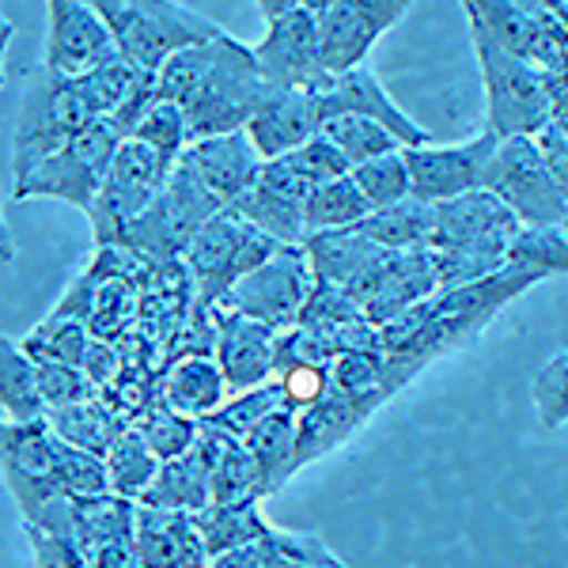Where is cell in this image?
Segmentation results:
<instances>
[{"instance_id":"obj_1","label":"cell","mask_w":568,"mask_h":568,"mask_svg":"<svg viewBox=\"0 0 568 568\" xmlns=\"http://www.w3.org/2000/svg\"><path fill=\"white\" fill-rule=\"evenodd\" d=\"M546 281V273L524 270V265H508V270L493 273L485 281L459 284V288H439L425 304L409 307L394 323L379 329V342L390 356H402L425 372L436 356H447L455 349H466L485 334V326L500 315L511 300H519L527 288Z\"/></svg>"},{"instance_id":"obj_2","label":"cell","mask_w":568,"mask_h":568,"mask_svg":"<svg viewBox=\"0 0 568 568\" xmlns=\"http://www.w3.org/2000/svg\"><path fill=\"white\" fill-rule=\"evenodd\" d=\"M524 232L500 197L489 190L452 197L433 205V232L428 251L439 270V288H459V284L485 281L511 265V243Z\"/></svg>"},{"instance_id":"obj_3","label":"cell","mask_w":568,"mask_h":568,"mask_svg":"<svg viewBox=\"0 0 568 568\" xmlns=\"http://www.w3.org/2000/svg\"><path fill=\"white\" fill-rule=\"evenodd\" d=\"M273 91L277 88L265 80L258 58H254V45H243L240 39H232L224 31L220 39H213L201 84L182 103L190 141L246 130L254 122V114L270 103Z\"/></svg>"},{"instance_id":"obj_4","label":"cell","mask_w":568,"mask_h":568,"mask_svg":"<svg viewBox=\"0 0 568 568\" xmlns=\"http://www.w3.org/2000/svg\"><path fill=\"white\" fill-rule=\"evenodd\" d=\"M114 50L136 69L160 72L179 50L220 39L224 27L182 0H95Z\"/></svg>"},{"instance_id":"obj_5","label":"cell","mask_w":568,"mask_h":568,"mask_svg":"<svg viewBox=\"0 0 568 568\" xmlns=\"http://www.w3.org/2000/svg\"><path fill=\"white\" fill-rule=\"evenodd\" d=\"M470 45L481 69L485 84V130L508 136H538L554 114V95H549V77L535 61L504 50L489 34L470 27Z\"/></svg>"},{"instance_id":"obj_6","label":"cell","mask_w":568,"mask_h":568,"mask_svg":"<svg viewBox=\"0 0 568 568\" xmlns=\"http://www.w3.org/2000/svg\"><path fill=\"white\" fill-rule=\"evenodd\" d=\"M125 144V130L114 118H95L88 130H80L61 152L34 163L23 179L12 182V201L27 197H53L77 205L80 213H91L99 201V190L106 182V171L114 163L118 149Z\"/></svg>"},{"instance_id":"obj_7","label":"cell","mask_w":568,"mask_h":568,"mask_svg":"<svg viewBox=\"0 0 568 568\" xmlns=\"http://www.w3.org/2000/svg\"><path fill=\"white\" fill-rule=\"evenodd\" d=\"M84 88L69 72L42 69L39 77L27 84L20 99V114H16V149H12V175L23 179L34 163L45 155L61 152L80 130L95 122Z\"/></svg>"},{"instance_id":"obj_8","label":"cell","mask_w":568,"mask_h":568,"mask_svg":"<svg viewBox=\"0 0 568 568\" xmlns=\"http://www.w3.org/2000/svg\"><path fill=\"white\" fill-rule=\"evenodd\" d=\"M277 251H281V243L258 232L254 224H246L240 213H232V209L216 213L209 224H201L194 243L182 254V262H186V270H190V281H194V304L205 311H216L246 273H254Z\"/></svg>"},{"instance_id":"obj_9","label":"cell","mask_w":568,"mask_h":568,"mask_svg":"<svg viewBox=\"0 0 568 568\" xmlns=\"http://www.w3.org/2000/svg\"><path fill=\"white\" fill-rule=\"evenodd\" d=\"M481 190L500 197L524 227H535V232L568 227V201L538 136H508V141H500L489 168H485Z\"/></svg>"},{"instance_id":"obj_10","label":"cell","mask_w":568,"mask_h":568,"mask_svg":"<svg viewBox=\"0 0 568 568\" xmlns=\"http://www.w3.org/2000/svg\"><path fill=\"white\" fill-rule=\"evenodd\" d=\"M470 27L504 50L535 61L549 77H568V27L546 0H459Z\"/></svg>"},{"instance_id":"obj_11","label":"cell","mask_w":568,"mask_h":568,"mask_svg":"<svg viewBox=\"0 0 568 568\" xmlns=\"http://www.w3.org/2000/svg\"><path fill=\"white\" fill-rule=\"evenodd\" d=\"M171 171L175 168L160 152L149 149L144 141H136V136H125V144L118 149L114 163L106 171L99 201L88 213L95 246H122L133 220L163 194Z\"/></svg>"},{"instance_id":"obj_12","label":"cell","mask_w":568,"mask_h":568,"mask_svg":"<svg viewBox=\"0 0 568 568\" xmlns=\"http://www.w3.org/2000/svg\"><path fill=\"white\" fill-rule=\"evenodd\" d=\"M315 284L318 277L311 270L304 246H281L270 262H262L254 273H246L227 292V300L220 307L240 311L246 318H258V323L284 334V329L300 326V315H304Z\"/></svg>"},{"instance_id":"obj_13","label":"cell","mask_w":568,"mask_h":568,"mask_svg":"<svg viewBox=\"0 0 568 568\" xmlns=\"http://www.w3.org/2000/svg\"><path fill=\"white\" fill-rule=\"evenodd\" d=\"M254 58L277 91H318L323 95L334 84V77L323 65V50H318V20L307 8H292L265 23Z\"/></svg>"},{"instance_id":"obj_14","label":"cell","mask_w":568,"mask_h":568,"mask_svg":"<svg viewBox=\"0 0 568 568\" xmlns=\"http://www.w3.org/2000/svg\"><path fill=\"white\" fill-rule=\"evenodd\" d=\"M500 136L481 130L470 141L455 144H417L406 149L409 163V182H414V197L439 205V201H452L463 194L485 186V168H489L493 152H497Z\"/></svg>"},{"instance_id":"obj_15","label":"cell","mask_w":568,"mask_h":568,"mask_svg":"<svg viewBox=\"0 0 568 568\" xmlns=\"http://www.w3.org/2000/svg\"><path fill=\"white\" fill-rule=\"evenodd\" d=\"M45 69L80 72L103 65L114 50L95 0H45Z\"/></svg>"},{"instance_id":"obj_16","label":"cell","mask_w":568,"mask_h":568,"mask_svg":"<svg viewBox=\"0 0 568 568\" xmlns=\"http://www.w3.org/2000/svg\"><path fill=\"white\" fill-rule=\"evenodd\" d=\"M277 329L240 311L216 307V349L213 356L224 368L232 394L265 387L277 379Z\"/></svg>"},{"instance_id":"obj_17","label":"cell","mask_w":568,"mask_h":568,"mask_svg":"<svg viewBox=\"0 0 568 568\" xmlns=\"http://www.w3.org/2000/svg\"><path fill=\"white\" fill-rule=\"evenodd\" d=\"M304 251L315 277L323 284H334V288H345L361 307L372 296L375 281H379L383 265L390 258V251H383L379 243L368 240L364 232H356V227L307 235Z\"/></svg>"},{"instance_id":"obj_18","label":"cell","mask_w":568,"mask_h":568,"mask_svg":"<svg viewBox=\"0 0 568 568\" xmlns=\"http://www.w3.org/2000/svg\"><path fill=\"white\" fill-rule=\"evenodd\" d=\"M190 171L197 175L201 186L216 197L220 209H232L254 182L262 179V155L254 149V141L240 133H224V136H205V141H194L182 155Z\"/></svg>"},{"instance_id":"obj_19","label":"cell","mask_w":568,"mask_h":568,"mask_svg":"<svg viewBox=\"0 0 568 568\" xmlns=\"http://www.w3.org/2000/svg\"><path fill=\"white\" fill-rule=\"evenodd\" d=\"M417 368L406 364L402 356H390L383 345L375 349H349L329 364V387L353 402L361 414H375L383 402H390L409 379H417Z\"/></svg>"},{"instance_id":"obj_20","label":"cell","mask_w":568,"mask_h":568,"mask_svg":"<svg viewBox=\"0 0 568 568\" xmlns=\"http://www.w3.org/2000/svg\"><path fill=\"white\" fill-rule=\"evenodd\" d=\"M323 114H364V118H375L379 125H387V130L398 136L406 149H417V144H433V136H428L414 118L406 114L398 103L390 99V91L383 88V80L375 77L368 65H356L349 72H342V77H334V84L329 91H323Z\"/></svg>"},{"instance_id":"obj_21","label":"cell","mask_w":568,"mask_h":568,"mask_svg":"<svg viewBox=\"0 0 568 568\" xmlns=\"http://www.w3.org/2000/svg\"><path fill=\"white\" fill-rule=\"evenodd\" d=\"M436 292H439V270L428 246H420V251H390L372 296L364 300V315H368V323L375 329H383L398 315H406L409 307L436 296Z\"/></svg>"},{"instance_id":"obj_22","label":"cell","mask_w":568,"mask_h":568,"mask_svg":"<svg viewBox=\"0 0 568 568\" xmlns=\"http://www.w3.org/2000/svg\"><path fill=\"white\" fill-rule=\"evenodd\" d=\"M136 554L144 568H209L205 538H201L197 516L190 511H163L136 504Z\"/></svg>"},{"instance_id":"obj_23","label":"cell","mask_w":568,"mask_h":568,"mask_svg":"<svg viewBox=\"0 0 568 568\" xmlns=\"http://www.w3.org/2000/svg\"><path fill=\"white\" fill-rule=\"evenodd\" d=\"M323 122L326 114L318 91H273L270 103L246 125V136L254 141L262 160H277L323 133Z\"/></svg>"},{"instance_id":"obj_24","label":"cell","mask_w":568,"mask_h":568,"mask_svg":"<svg viewBox=\"0 0 568 568\" xmlns=\"http://www.w3.org/2000/svg\"><path fill=\"white\" fill-rule=\"evenodd\" d=\"M160 398L168 402L171 409H179V414L205 420L232 398V387H227L224 368H220V361L213 353H186L168 364Z\"/></svg>"},{"instance_id":"obj_25","label":"cell","mask_w":568,"mask_h":568,"mask_svg":"<svg viewBox=\"0 0 568 568\" xmlns=\"http://www.w3.org/2000/svg\"><path fill=\"white\" fill-rule=\"evenodd\" d=\"M136 538V500L99 493V497H69V542L91 557L110 542Z\"/></svg>"},{"instance_id":"obj_26","label":"cell","mask_w":568,"mask_h":568,"mask_svg":"<svg viewBox=\"0 0 568 568\" xmlns=\"http://www.w3.org/2000/svg\"><path fill=\"white\" fill-rule=\"evenodd\" d=\"M368 420H372L368 414H361L345 394H337L334 387H329V394L323 402H315V406L304 409V414H296L300 466L323 459V455H329L334 447H342L345 439L361 433Z\"/></svg>"},{"instance_id":"obj_27","label":"cell","mask_w":568,"mask_h":568,"mask_svg":"<svg viewBox=\"0 0 568 568\" xmlns=\"http://www.w3.org/2000/svg\"><path fill=\"white\" fill-rule=\"evenodd\" d=\"M45 420H50V428L65 439V444L80 447V452H91V455H103V459H106L110 444H114L125 428H133V417H125L122 409L106 398V390L88 402H77V406L53 409Z\"/></svg>"},{"instance_id":"obj_28","label":"cell","mask_w":568,"mask_h":568,"mask_svg":"<svg viewBox=\"0 0 568 568\" xmlns=\"http://www.w3.org/2000/svg\"><path fill=\"white\" fill-rule=\"evenodd\" d=\"M318 20V50H323V65L329 77H342L356 65H368L372 45L379 42V31L356 12L353 0L329 8V12L315 16Z\"/></svg>"},{"instance_id":"obj_29","label":"cell","mask_w":568,"mask_h":568,"mask_svg":"<svg viewBox=\"0 0 568 568\" xmlns=\"http://www.w3.org/2000/svg\"><path fill=\"white\" fill-rule=\"evenodd\" d=\"M296 409H277L265 417L251 436H246V452L254 455V466L262 474V497H273L288 485L292 474L300 470V447H296Z\"/></svg>"},{"instance_id":"obj_30","label":"cell","mask_w":568,"mask_h":568,"mask_svg":"<svg viewBox=\"0 0 568 568\" xmlns=\"http://www.w3.org/2000/svg\"><path fill=\"white\" fill-rule=\"evenodd\" d=\"M136 504L144 508H163V511H190V516H201V511L213 504V485H209V463L205 455L190 452L182 459H171L160 466L155 481L149 485Z\"/></svg>"},{"instance_id":"obj_31","label":"cell","mask_w":568,"mask_h":568,"mask_svg":"<svg viewBox=\"0 0 568 568\" xmlns=\"http://www.w3.org/2000/svg\"><path fill=\"white\" fill-rule=\"evenodd\" d=\"M0 406L8 420H42L50 417L39 387V361L20 342H0Z\"/></svg>"},{"instance_id":"obj_32","label":"cell","mask_w":568,"mask_h":568,"mask_svg":"<svg viewBox=\"0 0 568 568\" xmlns=\"http://www.w3.org/2000/svg\"><path fill=\"white\" fill-rule=\"evenodd\" d=\"M356 232L375 240L383 251H420L428 246V232H433V205L420 197H406L398 205L368 213L356 224Z\"/></svg>"},{"instance_id":"obj_33","label":"cell","mask_w":568,"mask_h":568,"mask_svg":"<svg viewBox=\"0 0 568 568\" xmlns=\"http://www.w3.org/2000/svg\"><path fill=\"white\" fill-rule=\"evenodd\" d=\"M232 213H240L246 224H254L258 232H265L270 240H277L281 246H304V240H307L304 205L281 197L277 190L262 186V182H254V186L235 201Z\"/></svg>"},{"instance_id":"obj_34","label":"cell","mask_w":568,"mask_h":568,"mask_svg":"<svg viewBox=\"0 0 568 568\" xmlns=\"http://www.w3.org/2000/svg\"><path fill=\"white\" fill-rule=\"evenodd\" d=\"M201 538L209 554H227V549L251 546L270 530L273 524L262 516V500H235V504H209L197 516Z\"/></svg>"},{"instance_id":"obj_35","label":"cell","mask_w":568,"mask_h":568,"mask_svg":"<svg viewBox=\"0 0 568 568\" xmlns=\"http://www.w3.org/2000/svg\"><path fill=\"white\" fill-rule=\"evenodd\" d=\"M160 455L149 447V439L141 436V428H125L122 436L110 444L106 452V470H110V493L125 500H141L149 493V485L160 474Z\"/></svg>"},{"instance_id":"obj_36","label":"cell","mask_w":568,"mask_h":568,"mask_svg":"<svg viewBox=\"0 0 568 568\" xmlns=\"http://www.w3.org/2000/svg\"><path fill=\"white\" fill-rule=\"evenodd\" d=\"M372 213L368 197L361 194L356 186L353 171L342 179H329L323 186L311 194V201L304 205V224H307V235H318V232H345V227H356L364 216Z\"/></svg>"},{"instance_id":"obj_37","label":"cell","mask_w":568,"mask_h":568,"mask_svg":"<svg viewBox=\"0 0 568 568\" xmlns=\"http://www.w3.org/2000/svg\"><path fill=\"white\" fill-rule=\"evenodd\" d=\"M152 72L136 69L130 58H122V53H110L103 65L80 72V88H84L91 110H95L99 118H114L118 110H122L130 99L141 91V84L149 80Z\"/></svg>"},{"instance_id":"obj_38","label":"cell","mask_w":568,"mask_h":568,"mask_svg":"<svg viewBox=\"0 0 568 568\" xmlns=\"http://www.w3.org/2000/svg\"><path fill=\"white\" fill-rule=\"evenodd\" d=\"M323 136L337 144V152L349 160V168H361L368 160H379L387 152H402L406 144L394 136L387 125L364 114H329L323 122Z\"/></svg>"},{"instance_id":"obj_39","label":"cell","mask_w":568,"mask_h":568,"mask_svg":"<svg viewBox=\"0 0 568 568\" xmlns=\"http://www.w3.org/2000/svg\"><path fill=\"white\" fill-rule=\"evenodd\" d=\"M91 342H95V337H91L88 323H80V318H50V315H45L27 337H20V345L34 361L77 364V368H84Z\"/></svg>"},{"instance_id":"obj_40","label":"cell","mask_w":568,"mask_h":568,"mask_svg":"<svg viewBox=\"0 0 568 568\" xmlns=\"http://www.w3.org/2000/svg\"><path fill=\"white\" fill-rule=\"evenodd\" d=\"M277 409H284V390H281V383L273 379V383H265V387L232 394L213 417H205V425H213L220 433H227L246 444V436H251L265 417L277 414Z\"/></svg>"},{"instance_id":"obj_41","label":"cell","mask_w":568,"mask_h":568,"mask_svg":"<svg viewBox=\"0 0 568 568\" xmlns=\"http://www.w3.org/2000/svg\"><path fill=\"white\" fill-rule=\"evenodd\" d=\"M141 436L149 439V447L160 455V463H171V459H182L197 447V436H201V420L179 414L171 409L168 402H152V409L136 420Z\"/></svg>"},{"instance_id":"obj_42","label":"cell","mask_w":568,"mask_h":568,"mask_svg":"<svg viewBox=\"0 0 568 568\" xmlns=\"http://www.w3.org/2000/svg\"><path fill=\"white\" fill-rule=\"evenodd\" d=\"M353 179H356V186H361V194L368 197L372 213H375V209H387V205H398V201L414 197L406 149L361 163V168H353Z\"/></svg>"},{"instance_id":"obj_43","label":"cell","mask_w":568,"mask_h":568,"mask_svg":"<svg viewBox=\"0 0 568 568\" xmlns=\"http://www.w3.org/2000/svg\"><path fill=\"white\" fill-rule=\"evenodd\" d=\"M136 141H144L149 149H155L163 155V160L171 163V168H179V160L186 155V149L194 141H190V125H186V114H182L179 103H168V99H160L149 114H144V122L136 125L130 133Z\"/></svg>"},{"instance_id":"obj_44","label":"cell","mask_w":568,"mask_h":568,"mask_svg":"<svg viewBox=\"0 0 568 568\" xmlns=\"http://www.w3.org/2000/svg\"><path fill=\"white\" fill-rule=\"evenodd\" d=\"M530 398H535V414L542 420V428H561L568 425V349L554 353L542 368L530 379Z\"/></svg>"},{"instance_id":"obj_45","label":"cell","mask_w":568,"mask_h":568,"mask_svg":"<svg viewBox=\"0 0 568 568\" xmlns=\"http://www.w3.org/2000/svg\"><path fill=\"white\" fill-rule=\"evenodd\" d=\"M511 265L538 273H568V227H524L511 243Z\"/></svg>"},{"instance_id":"obj_46","label":"cell","mask_w":568,"mask_h":568,"mask_svg":"<svg viewBox=\"0 0 568 568\" xmlns=\"http://www.w3.org/2000/svg\"><path fill=\"white\" fill-rule=\"evenodd\" d=\"M39 387H42V398L50 414L103 394L84 375V368H77V364H58V361H39Z\"/></svg>"},{"instance_id":"obj_47","label":"cell","mask_w":568,"mask_h":568,"mask_svg":"<svg viewBox=\"0 0 568 568\" xmlns=\"http://www.w3.org/2000/svg\"><path fill=\"white\" fill-rule=\"evenodd\" d=\"M353 323H368V315H364V307L356 304L345 288H334V284H315V292H311L304 315H300V326H353Z\"/></svg>"},{"instance_id":"obj_48","label":"cell","mask_w":568,"mask_h":568,"mask_svg":"<svg viewBox=\"0 0 568 568\" xmlns=\"http://www.w3.org/2000/svg\"><path fill=\"white\" fill-rule=\"evenodd\" d=\"M284 390V406L304 414L329 394V364H292L277 375Z\"/></svg>"},{"instance_id":"obj_49","label":"cell","mask_w":568,"mask_h":568,"mask_svg":"<svg viewBox=\"0 0 568 568\" xmlns=\"http://www.w3.org/2000/svg\"><path fill=\"white\" fill-rule=\"evenodd\" d=\"M27 546H31L34 568H91V557L69 538H58L50 530H39L31 524H23Z\"/></svg>"},{"instance_id":"obj_50","label":"cell","mask_w":568,"mask_h":568,"mask_svg":"<svg viewBox=\"0 0 568 568\" xmlns=\"http://www.w3.org/2000/svg\"><path fill=\"white\" fill-rule=\"evenodd\" d=\"M122 372H125V361H122V345L114 342H91V349L84 356V375L95 383L99 390H110L122 383Z\"/></svg>"},{"instance_id":"obj_51","label":"cell","mask_w":568,"mask_h":568,"mask_svg":"<svg viewBox=\"0 0 568 568\" xmlns=\"http://www.w3.org/2000/svg\"><path fill=\"white\" fill-rule=\"evenodd\" d=\"M353 4H356V12H361L379 34H387L390 27L409 12L406 0H353Z\"/></svg>"},{"instance_id":"obj_52","label":"cell","mask_w":568,"mask_h":568,"mask_svg":"<svg viewBox=\"0 0 568 568\" xmlns=\"http://www.w3.org/2000/svg\"><path fill=\"white\" fill-rule=\"evenodd\" d=\"M538 144H542L549 168H554L557 182H561V194H565V201H568V136L557 133L554 125H546V130L538 133Z\"/></svg>"},{"instance_id":"obj_53","label":"cell","mask_w":568,"mask_h":568,"mask_svg":"<svg viewBox=\"0 0 568 568\" xmlns=\"http://www.w3.org/2000/svg\"><path fill=\"white\" fill-rule=\"evenodd\" d=\"M91 568H144L136 542H110L91 554Z\"/></svg>"},{"instance_id":"obj_54","label":"cell","mask_w":568,"mask_h":568,"mask_svg":"<svg viewBox=\"0 0 568 568\" xmlns=\"http://www.w3.org/2000/svg\"><path fill=\"white\" fill-rule=\"evenodd\" d=\"M270 535V530H265ZM262 535V546H265V565L262 568H345L342 557H288V554H273L270 542Z\"/></svg>"},{"instance_id":"obj_55","label":"cell","mask_w":568,"mask_h":568,"mask_svg":"<svg viewBox=\"0 0 568 568\" xmlns=\"http://www.w3.org/2000/svg\"><path fill=\"white\" fill-rule=\"evenodd\" d=\"M265 565V546L262 538L251 546H240V549H227V554H216L209 568H262Z\"/></svg>"},{"instance_id":"obj_56","label":"cell","mask_w":568,"mask_h":568,"mask_svg":"<svg viewBox=\"0 0 568 568\" xmlns=\"http://www.w3.org/2000/svg\"><path fill=\"white\" fill-rule=\"evenodd\" d=\"M549 77V72H546ZM549 95H554V114H549V125L557 133L568 136V77H549Z\"/></svg>"},{"instance_id":"obj_57","label":"cell","mask_w":568,"mask_h":568,"mask_svg":"<svg viewBox=\"0 0 568 568\" xmlns=\"http://www.w3.org/2000/svg\"><path fill=\"white\" fill-rule=\"evenodd\" d=\"M337 4H345V0H300V8H307L311 16H323V12H329V8H337Z\"/></svg>"},{"instance_id":"obj_58","label":"cell","mask_w":568,"mask_h":568,"mask_svg":"<svg viewBox=\"0 0 568 568\" xmlns=\"http://www.w3.org/2000/svg\"><path fill=\"white\" fill-rule=\"evenodd\" d=\"M546 4H549V8H554V12H557V16H561V23L568 27V0H546Z\"/></svg>"},{"instance_id":"obj_59","label":"cell","mask_w":568,"mask_h":568,"mask_svg":"<svg viewBox=\"0 0 568 568\" xmlns=\"http://www.w3.org/2000/svg\"><path fill=\"white\" fill-rule=\"evenodd\" d=\"M406 4H414V0H406Z\"/></svg>"}]
</instances>
